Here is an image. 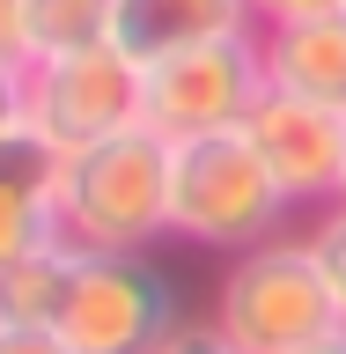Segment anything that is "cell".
<instances>
[{"mask_svg": "<svg viewBox=\"0 0 346 354\" xmlns=\"http://www.w3.org/2000/svg\"><path fill=\"white\" fill-rule=\"evenodd\" d=\"M52 221L74 251H155L170 236V140L148 126L59 155Z\"/></svg>", "mask_w": 346, "mask_h": 354, "instance_id": "1", "label": "cell"}, {"mask_svg": "<svg viewBox=\"0 0 346 354\" xmlns=\"http://www.w3.org/2000/svg\"><path fill=\"white\" fill-rule=\"evenodd\" d=\"M287 221V192L273 185L265 155L243 126L170 140V236L199 251H251L273 243Z\"/></svg>", "mask_w": 346, "mask_h": 354, "instance_id": "2", "label": "cell"}, {"mask_svg": "<svg viewBox=\"0 0 346 354\" xmlns=\"http://www.w3.org/2000/svg\"><path fill=\"white\" fill-rule=\"evenodd\" d=\"M214 325L229 332L243 354H295V347H309V339L339 332L346 303L331 295L309 236H273V243H251V251H236V259L221 266Z\"/></svg>", "mask_w": 346, "mask_h": 354, "instance_id": "3", "label": "cell"}, {"mask_svg": "<svg viewBox=\"0 0 346 354\" xmlns=\"http://www.w3.org/2000/svg\"><path fill=\"white\" fill-rule=\"evenodd\" d=\"M177 325H184L177 281L148 251H81L52 332L74 354H155Z\"/></svg>", "mask_w": 346, "mask_h": 354, "instance_id": "4", "label": "cell"}, {"mask_svg": "<svg viewBox=\"0 0 346 354\" xmlns=\"http://www.w3.org/2000/svg\"><path fill=\"white\" fill-rule=\"evenodd\" d=\"M258 96H265L258 30L251 37H214V44H192V52H170V59L140 66V126L162 133V140L243 126Z\"/></svg>", "mask_w": 346, "mask_h": 354, "instance_id": "5", "label": "cell"}, {"mask_svg": "<svg viewBox=\"0 0 346 354\" xmlns=\"http://www.w3.org/2000/svg\"><path fill=\"white\" fill-rule=\"evenodd\" d=\"M22 126L44 133L59 155L140 126V59L126 44H88L66 59H37L22 74Z\"/></svg>", "mask_w": 346, "mask_h": 354, "instance_id": "6", "label": "cell"}, {"mask_svg": "<svg viewBox=\"0 0 346 354\" xmlns=\"http://www.w3.org/2000/svg\"><path fill=\"white\" fill-rule=\"evenodd\" d=\"M243 133L265 155V170L287 192V207H331L346 192V111L287 96V88L265 82V96L251 104Z\"/></svg>", "mask_w": 346, "mask_h": 354, "instance_id": "7", "label": "cell"}, {"mask_svg": "<svg viewBox=\"0 0 346 354\" xmlns=\"http://www.w3.org/2000/svg\"><path fill=\"white\" fill-rule=\"evenodd\" d=\"M52 177H59V148L30 126L0 133V273L22 266L30 251L59 243L52 221Z\"/></svg>", "mask_w": 346, "mask_h": 354, "instance_id": "8", "label": "cell"}, {"mask_svg": "<svg viewBox=\"0 0 346 354\" xmlns=\"http://www.w3.org/2000/svg\"><path fill=\"white\" fill-rule=\"evenodd\" d=\"M258 15L251 0H118V22H110V44H126L133 59H170V52H192V44L214 37H251Z\"/></svg>", "mask_w": 346, "mask_h": 354, "instance_id": "9", "label": "cell"}, {"mask_svg": "<svg viewBox=\"0 0 346 354\" xmlns=\"http://www.w3.org/2000/svg\"><path fill=\"white\" fill-rule=\"evenodd\" d=\"M258 59H265V82L273 88L346 111V8L339 15H309V22L258 30Z\"/></svg>", "mask_w": 346, "mask_h": 354, "instance_id": "10", "label": "cell"}, {"mask_svg": "<svg viewBox=\"0 0 346 354\" xmlns=\"http://www.w3.org/2000/svg\"><path fill=\"white\" fill-rule=\"evenodd\" d=\"M74 266H81L74 243H44V251H30L22 266H8V273H0V317H15V325H59Z\"/></svg>", "mask_w": 346, "mask_h": 354, "instance_id": "11", "label": "cell"}, {"mask_svg": "<svg viewBox=\"0 0 346 354\" xmlns=\"http://www.w3.org/2000/svg\"><path fill=\"white\" fill-rule=\"evenodd\" d=\"M118 0H22V30H30V66L37 59H66L88 44H110Z\"/></svg>", "mask_w": 346, "mask_h": 354, "instance_id": "12", "label": "cell"}, {"mask_svg": "<svg viewBox=\"0 0 346 354\" xmlns=\"http://www.w3.org/2000/svg\"><path fill=\"white\" fill-rule=\"evenodd\" d=\"M309 251H317V266H325L331 295L346 303V192L331 199L325 214H317V229H309Z\"/></svg>", "mask_w": 346, "mask_h": 354, "instance_id": "13", "label": "cell"}, {"mask_svg": "<svg viewBox=\"0 0 346 354\" xmlns=\"http://www.w3.org/2000/svg\"><path fill=\"white\" fill-rule=\"evenodd\" d=\"M155 354H243V347H236V339H229V332L214 325V317H199V325H177V332H170V339H162Z\"/></svg>", "mask_w": 346, "mask_h": 354, "instance_id": "14", "label": "cell"}, {"mask_svg": "<svg viewBox=\"0 0 346 354\" xmlns=\"http://www.w3.org/2000/svg\"><path fill=\"white\" fill-rule=\"evenodd\" d=\"M0 74H30V30H22V0H0Z\"/></svg>", "mask_w": 346, "mask_h": 354, "instance_id": "15", "label": "cell"}, {"mask_svg": "<svg viewBox=\"0 0 346 354\" xmlns=\"http://www.w3.org/2000/svg\"><path fill=\"white\" fill-rule=\"evenodd\" d=\"M0 354H74L52 325H15V317H0Z\"/></svg>", "mask_w": 346, "mask_h": 354, "instance_id": "16", "label": "cell"}, {"mask_svg": "<svg viewBox=\"0 0 346 354\" xmlns=\"http://www.w3.org/2000/svg\"><path fill=\"white\" fill-rule=\"evenodd\" d=\"M346 0H251L258 30H280V22H309V15H339Z\"/></svg>", "mask_w": 346, "mask_h": 354, "instance_id": "17", "label": "cell"}, {"mask_svg": "<svg viewBox=\"0 0 346 354\" xmlns=\"http://www.w3.org/2000/svg\"><path fill=\"white\" fill-rule=\"evenodd\" d=\"M22 126V74H0V133Z\"/></svg>", "mask_w": 346, "mask_h": 354, "instance_id": "18", "label": "cell"}, {"mask_svg": "<svg viewBox=\"0 0 346 354\" xmlns=\"http://www.w3.org/2000/svg\"><path fill=\"white\" fill-rule=\"evenodd\" d=\"M295 354H346V325L325 332V339H309V347H295Z\"/></svg>", "mask_w": 346, "mask_h": 354, "instance_id": "19", "label": "cell"}]
</instances>
